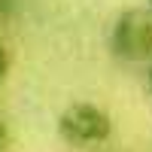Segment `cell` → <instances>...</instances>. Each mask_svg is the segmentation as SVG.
<instances>
[{"instance_id": "obj_1", "label": "cell", "mask_w": 152, "mask_h": 152, "mask_svg": "<svg viewBox=\"0 0 152 152\" xmlns=\"http://www.w3.org/2000/svg\"><path fill=\"white\" fill-rule=\"evenodd\" d=\"M107 49L119 64H143V61H152V12L122 9L110 21Z\"/></svg>"}, {"instance_id": "obj_2", "label": "cell", "mask_w": 152, "mask_h": 152, "mask_svg": "<svg viewBox=\"0 0 152 152\" xmlns=\"http://www.w3.org/2000/svg\"><path fill=\"white\" fill-rule=\"evenodd\" d=\"M58 137L67 146L91 149L113 137V116L94 100H76L58 116Z\"/></svg>"}, {"instance_id": "obj_3", "label": "cell", "mask_w": 152, "mask_h": 152, "mask_svg": "<svg viewBox=\"0 0 152 152\" xmlns=\"http://www.w3.org/2000/svg\"><path fill=\"white\" fill-rule=\"evenodd\" d=\"M6 73H9V52H6V46L0 43V82L6 79Z\"/></svg>"}, {"instance_id": "obj_4", "label": "cell", "mask_w": 152, "mask_h": 152, "mask_svg": "<svg viewBox=\"0 0 152 152\" xmlns=\"http://www.w3.org/2000/svg\"><path fill=\"white\" fill-rule=\"evenodd\" d=\"M18 9V0H0V18H6L12 15V12Z\"/></svg>"}, {"instance_id": "obj_5", "label": "cell", "mask_w": 152, "mask_h": 152, "mask_svg": "<svg viewBox=\"0 0 152 152\" xmlns=\"http://www.w3.org/2000/svg\"><path fill=\"white\" fill-rule=\"evenodd\" d=\"M3 146H6V125L0 122V152H3Z\"/></svg>"}, {"instance_id": "obj_6", "label": "cell", "mask_w": 152, "mask_h": 152, "mask_svg": "<svg viewBox=\"0 0 152 152\" xmlns=\"http://www.w3.org/2000/svg\"><path fill=\"white\" fill-rule=\"evenodd\" d=\"M146 85H149V94H152V61H149V70H146Z\"/></svg>"}, {"instance_id": "obj_7", "label": "cell", "mask_w": 152, "mask_h": 152, "mask_svg": "<svg viewBox=\"0 0 152 152\" xmlns=\"http://www.w3.org/2000/svg\"><path fill=\"white\" fill-rule=\"evenodd\" d=\"M149 12H152V0H149Z\"/></svg>"}]
</instances>
